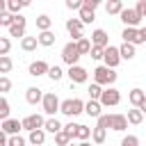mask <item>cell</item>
<instances>
[{"label":"cell","instance_id":"8992f818","mask_svg":"<svg viewBox=\"0 0 146 146\" xmlns=\"http://www.w3.org/2000/svg\"><path fill=\"white\" fill-rule=\"evenodd\" d=\"M121 21H123L125 27H137V25L141 23V14H139L135 7H125V9L121 11Z\"/></svg>","mask_w":146,"mask_h":146},{"label":"cell","instance_id":"c3c4849f","mask_svg":"<svg viewBox=\"0 0 146 146\" xmlns=\"http://www.w3.org/2000/svg\"><path fill=\"white\" fill-rule=\"evenodd\" d=\"M139 43H146V27H139V41H137V46Z\"/></svg>","mask_w":146,"mask_h":146},{"label":"cell","instance_id":"ee69618b","mask_svg":"<svg viewBox=\"0 0 146 146\" xmlns=\"http://www.w3.org/2000/svg\"><path fill=\"white\" fill-rule=\"evenodd\" d=\"M78 128H80V123H73V121L64 125V130H66V132H68V135H71L73 139H75V132H78Z\"/></svg>","mask_w":146,"mask_h":146},{"label":"cell","instance_id":"cb8c5ba5","mask_svg":"<svg viewBox=\"0 0 146 146\" xmlns=\"http://www.w3.org/2000/svg\"><path fill=\"white\" fill-rule=\"evenodd\" d=\"M43 130L46 132H52V135H57V132H62L64 130V125L55 119V116H50V119H46V125H43Z\"/></svg>","mask_w":146,"mask_h":146},{"label":"cell","instance_id":"e0dca14e","mask_svg":"<svg viewBox=\"0 0 146 146\" xmlns=\"http://www.w3.org/2000/svg\"><path fill=\"white\" fill-rule=\"evenodd\" d=\"M128 100H130V105H132V107H139V105L146 100V91H144V89H139V87H135V89H130Z\"/></svg>","mask_w":146,"mask_h":146},{"label":"cell","instance_id":"9c48e42d","mask_svg":"<svg viewBox=\"0 0 146 146\" xmlns=\"http://www.w3.org/2000/svg\"><path fill=\"white\" fill-rule=\"evenodd\" d=\"M103 62H105V66H107V68H116V66H119V62H121L119 46H110V48H105V57H103Z\"/></svg>","mask_w":146,"mask_h":146},{"label":"cell","instance_id":"4dcf8cb0","mask_svg":"<svg viewBox=\"0 0 146 146\" xmlns=\"http://www.w3.org/2000/svg\"><path fill=\"white\" fill-rule=\"evenodd\" d=\"M55 144H57V146H68V144H73V137H71L66 130H62V132L55 135Z\"/></svg>","mask_w":146,"mask_h":146},{"label":"cell","instance_id":"ba28073f","mask_svg":"<svg viewBox=\"0 0 146 146\" xmlns=\"http://www.w3.org/2000/svg\"><path fill=\"white\" fill-rule=\"evenodd\" d=\"M66 75L71 78V84H82V82H87V78H89V71L84 68V66H71L68 71H66Z\"/></svg>","mask_w":146,"mask_h":146},{"label":"cell","instance_id":"52a82bcc","mask_svg":"<svg viewBox=\"0 0 146 146\" xmlns=\"http://www.w3.org/2000/svg\"><path fill=\"white\" fill-rule=\"evenodd\" d=\"M43 125H46V119H43L41 114H27V116L23 119V130H27V132L43 130Z\"/></svg>","mask_w":146,"mask_h":146},{"label":"cell","instance_id":"2e32d148","mask_svg":"<svg viewBox=\"0 0 146 146\" xmlns=\"http://www.w3.org/2000/svg\"><path fill=\"white\" fill-rule=\"evenodd\" d=\"M121 39H123V43H132V46H137V41H139V27H123Z\"/></svg>","mask_w":146,"mask_h":146},{"label":"cell","instance_id":"bcb514c9","mask_svg":"<svg viewBox=\"0 0 146 146\" xmlns=\"http://www.w3.org/2000/svg\"><path fill=\"white\" fill-rule=\"evenodd\" d=\"M135 9L141 14V18H146V0H139V2L135 5Z\"/></svg>","mask_w":146,"mask_h":146},{"label":"cell","instance_id":"836d02e7","mask_svg":"<svg viewBox=\"0 0 146 146\" xmlns=\"http://www.w3.org/2000/svg\"><path fill=\"white\" fill-rule=\"evenodd\" d=\"M48 78L52 80V82H59L62 78H64V71H62V66H50V71H48Z\"/></svg>","mask_w":146,"mask_h":146},{"label":"cell","instance_id":"7a4b0ae2","mask_svg":"<svg viewBox=\"0 0 146 146\" xmlns=\"http://www.w3.org/2000/svg\"><path fill=\"white\" fill-rule=\"evenodd\" d=\"M41 107H43V114H48V119H50V116H55V114L62 110V100L57 98V94H55V91H48V94L43 96Z\"/></svg>","mask_w":146,"mask_h":146},{"label":"cell","instance_id":"44dd1931","mask_svg":"<svg viewBox=\"0 0 146 146\" xmlns=\"http://www.w3.org/2000/svg\"><path fill=\"white\" fill-rule=\"evenodd\" d=\"M36 39H39V46H43V48H50V46L57 41V34H55L52 30H50V32H39V36H36Z\"/></svg>","mask_w":146,"mask_h":146},{"label":"cell","instance_id":"7dc6e473","mask_svg":"<svg viewBox=\"0 0 146 146\" xmlns=\"http://www.w3.org/2000/svg\"><path fill=\"white\" fill-rule=\"evenodd\" d=\"M98 5H100L98 0H84V7H87V9H94V11H96V9H98Z\"/></svg>","mask_w":146,"mask_h":146},{"label":"cell","instance_id":"5b68a950","mask_svg":"<svg viewBox=\"0 0 146 146\" xmlns=\"http://www.w3.org/2000/svg\"><path fill=\"white\" fill-rule=\"evenodd\" d=\"M121 103V91L116 89V87H107L105 91H103V96H100V105L103 107H114V105H119Z\"/></svg>","mask_w":146,"mask_h":146},{"label":"cell","instance_id":"b9f144b4","mask_svg":"<svg viewBox=\"0 0 146 146\" xmlns=\"http://www.w3.org/2000/svg\"><path fill=\"white\" fill-rule=\"evenodd\" d=\"M89 55H91V59H96V62H98V59H103V57H105V48H98V46H94Z\"/></svg>","mask_w":146,"mask_h":146},{"label":"cell","instance_id":"681fc988","mask_svg":"<svg viewBox=\"0 0 146 146\" xmlns=\"http://www.w3.org/2000/svg\"><path fill=\"white\" fill-rule=\"evenodd\" d=\"M139 110H141V112H144V114H146V100H144V103H141V105H139Z\"/></svg>","mask_w":146,"mask_h":146},{"label":"cell","instance_id":"1f68e13d","mask_svg":"<svg viewBox=\"0 0 146 146\" xmlns=\"http://www.w3.org/2000/svg\"><path fill=\"white\" fill-rule=\"evenodd\" d=\"M105 137H107V130L96 125V128H94V132H91V141H94V144H103V141H105Z\"/></svg>","mask_w":146,"mask_h":146},{"label":"cell","instance_id":"f6af8a7d","mask_svg":"<svg viewBox=\"0 0 146 146\" xmlns=\"http://www.w3.org/2000/svg\"><path fill=\"white\" fill-rule=\"evenodd\" d=\"M82 5H84V0H66V7H68V9H78V11H80Z\"/></svg>","mask_w":146,"mask_h":146},{"label":"cell","instance_id":"f907efd6","mask_svg":"<svg viewBox=\"0 0 146 146\" xmlns=\"http://www.w3.org/2000/svg\"><path fill=\"white\" fill-rule=\"evenodd\" d=\"M78 146H91V144H89V141H80Z\"/></svg>","mask_w":146,"mask_h":146},{"label":"cell","instance_id":"9a60e30c","mask_svg":"<svg viewBox=\"0 0 146 146\" xmlns=\"http://www.w3.org/2000/svg\"><path fill=\"white\" fill-rule=\"evenodd\" d=\"M43 91L39 89V87H27L25 89V100L30 103V105H39V103H43Z\"/></svg>","mask_w":146,"mask_h":146},{"label":"cell","instance_id":"d6a6232c","mask_svg":"<svg viewBox=\"0 0 146 146\" xmlns=\"http://www.w3.org/2000/svg\"><path fill=\"white\" fill-rule=\"evenodd\" d=\"M14 23H16V16H14V14H9V11L0 14V25H2V27H7V30H9Z\"/></svg>","mask_w":146,"mask_h":146},{"label":"cell","instance_id":"d590c367","mask_svg":"<svg viewBox=\"0 0 146 146\" xmlns=\"http://www.w3.org/2000/svg\"><path fill=\"white\" fill-rule=\"evenodd\" d=\"M91 132H94L91 128H87V125H82V123H80V128H78V132H75V139H80V141H87V139L91 137Z\"/></svg>","mask_w":146,"mask_h":146},{"label":"cell","instance_id":"7c38bea8","mask_svg":"<svg viewBox=\"0 0 146 146\" xmlns=\"http://www.w3.org/2000/svg\"><path fill=\"white\" fill-rule=\"evenodd\" d=\"M48 71H50V66H48V62H46V59H36V62H32V64H30V68H27V73H30L32 78L48 75Z\"/></svg>","mask_w":146,"mask_h":146},{"label":"cell","instance_id":"f1b7e54d","mask_svg":"<svg viewBox=\"0 0 146 146\" xmlns=\"http://www.w3.org/2000/svg\"><path fill=\"white\" fill-rule=\"evenodd\" d=\"M75 46H78V50H80V55H89L91 52V48H94V43H91V39H80V41H75Z\"/></svg>","mask_w":146,"mask_h":146},{"label":"cell","instance_id":"30bf717a","mask_svg":"<svg viewBox=\"0 0 146 146\" xmlns=\"http://www.w3.org/2000/svg\"><path fill=\"white\" fill-rule=\"evenodd\" d=\"M82 27H84V23H82L80 18H68V21H66V30H68V34L73 36V41H80V39H84V34H82Z\"/></svg>","mask_w":146,"mask_h":146},{"label":"cell","instance_id":"83f0119b","mask_svg":"<svg viewBox=\"0 0 146 146\" xmlns=\"http://www.w3.org/2000/svg\"><path fill=\"white\" fill-rule=\"evenodd\" d=\"M78 18H80L84 25H87V23H94V21H96V11H94V9H87V7L82 5V9H80V16H78Z\"/></svg>","mask_w":146,"mask_h":146},{"label":"cell","instance_id":"ac0fdd59","mask_svg":"<svg viewBox=\"0 0 146 146\" xmlns=\"http://www.w3.org/2000/svg\"><path fill=\"white\" fill-rule=\"evenodd\" d=\"M103 105H100V100H89V103H84V114L87 116H94V119H100L103 116Z\"/></svg>","mask_w":146,"mask_h":146},{"label":"cell","instance_id":"f35d334b","mask_svg":"<svg viewBox=\"0 0 146 146\" xmlns=\"http://www.w3.org/2000/svg\"><path fill=\"white\" fill-rule=\"evenodd\" d=\"M121 146H139V137L137 135H125L121 139Z\"/></svg>","mask_w":146,"mask_h":146},{"label":"cell","instance_id":"ffe728a7","mask_svg":"<svg viewBox=\"0 0 146 146\" xmlns=\"http://www.w3.org/2000/svg\"><path fill=\"white\" fill-rule=\"evenodd\" d=\"M36 30L39 32H50V27H52V18L48 16V14H41V16H36Z\"/></svg>","mask_w":146,"mask_h":146},{"label":"cell","instance_id":"d6986e66","mask_svg":"<svg viewBox=\"0 0 146 146\" xmlns=\"http://www.w3.org/2000/svg\"><path fill=\"white\" fill-rule=\"evenodd\" d=\"M114 132H123L128 128V116L125 114H112V125H110Z\"/></svg>","mask_w":146,"mask_h":146},{"label":"cell","instance_id":"603a6c76","mask_svg":"<svg viewBox=\"0 0 146 146\" xmlns=\"http://www.w3.org/2000/svg\"><path fill=\"white\" fill-rule=\"evenodd\" d=\"M128 123H132V125H139L141 121H144V112L139 110V107H132V110H128Z\"/></svg>","mask_w":146,"mask_h":146},{"label":"cell","instance_id":"d4e9b609","mask_svg":"<svg viewBox=\"0 0 146 146\" xmlns=\"http://www.w3.org/2000/svg\"><path fill=\"white\" fill-rule=\"evenodd\" d=\"M27 141H30V146H43V141H46V130H34V132H30Z\"/></svg>","mask_w":146,"mask_h":146},{"label":"cell","instance_id":"816d5d0a","mask_svg":"<svg viewBox=\"0 0 146 146\" xmlns=\"http://www.w3.org/2000/svg\"><path fill=\"white\" fill-rule=\"evenodd\" d=\"M68 146H78V144H68Z\"/></svg>","mask_w":146,"mask_h":146},{"label":"cell","instance_id":"60d3db41","mask_svg":"<svg viewBox=\"0 0 146 146\" xmlns=\"http://www.w3.org/2000/svg\"><path fill=\"white\" fill-rule=\"evenodd\" d=\"M96 125H98V128H105V130H107V128L112 125V114H103V116L98 119V123H96Z\"/></svg>","mask_w":146,"mask_h":146},{"label":"cell","instance_id":"8d00e7d4","mask_svg":"<svg viewBox=\"0 0 146 146\" xmlns=\"http://www.w3.org/2000/svg\"><path fill=\"white\" fill-rule=\"evenodd\" d=\"M11 66H14V64H11V57H9V55L0 57V73H2V75H7V73L11 71Z\"/></svg>","mask_w":146,"mask_h":146},{"label":"cell","instance_id":"7bdbcfd3","mask_svg":"<svg viewBox=\"0 0 146 146\" xmlns=\"http://www.w3.org/2000/svg\"><path fill=\"white\" fill-rule=\"evenodd\" d=\"M9 146H27V141L21 137V135H14V137H9V141H7Z\"/></svg>","mask_w":146,"mask_h":146},{"label":"cell","instance_id":"4316f807","mask_svg":"<svg viewBox=\"0 0 146 146\" xmlns=\"http://www.w3.org/2000/svg\"><path fill=\"white\" fill-rule=\"evenodd\" d=\"M123 9H125V7H123L121 0H110V2L105 5V11H107V14H119V16H121Z\"/></svg>","mask_w":146,"mask_h":146},{"label":"cell","instance_id":"74e56055","mask_svg":"<svg viewBox=\"0 0 146 146\" xmlns=\"http://www.w3.org/2000/svg\"><path fill=\"white\" fill-rule=\"evenodd\" d=\"M9 48H11L9 36H0V57H5V55L9 52Z\"/></svg>","mask_w":146,"mask_h":146},{"label":"cell","instance_id":"ab89813d","mask_svg":"<svg viewBox=\"0 0 146 146\" xmlns=\"http://www.w3.org/2000/svg\"><path fill=\"white\" fill-rule=\"evenodd\" d=\"M9 89H11V80H9L7 75H0V91H2V96H5Z\"/></svg>","mask_w":146,"mask_h":146},{"label":"cell","instance_id":"4fadbf2b","mask_svg":"<svg viewBox=\"0 0 146 146\" xmlns=\"http://www.w3.org/2000/svg\"><path fill=\"white\" fill-rule=\"evenodd\" d=\"M91 43L98 46V48H110V46H112V43H110V34H107L105 30H100V27L91 32Z\"/></svg>","mask_w":146,"mask_h":146},{"label":"cell","instance_id":"484cf974","mask_svg":"<svg viewBox=\"0 0 146 146\" xmlns=\"http://www.w3.org/2000/svg\"><path fill=\"white\" fill-rule=\"evenodd\" d=\"M36 46H39V39H36V36H25V39L21 41V48H23L25 52H34Z\"/></svg>","mask_w":146,"mask_h":146},{"label":"cell","instance_id":"f5cc1de1","mask_svg":"<svg viewBox=\"0 0 146 146\" xmlns=\"http://www.w3.org/2000/svg\"><path fill=\"white\" fill-rule=\"evenodd\" d=\"M144 91H146V89H144Z\"/></svg>","mask_w":146,"mask_h":146},{"label":"cell","instance_id":"3957f363","mask_svg":"<svg viewBox=\"0 0 146 146\" xmlns=\"http://www.w3.org/2000/svg\"><path fill=\"white\" fill-rule=\"evenodd\" d=\"M59 112L64 116H78V114L84 112V103L80 98H66V100H62V110Z\"/></svg>","mask_w":146,"mask_h":146},{"label":"cell","instance_id":"6da1fadb","mask_svg":"<svg viewBox=\"0 0 146 146\" xmlns=\"http://www.w3.org/2000/svg\"><path fill=\"white\" fill-rule=\"evenodd\" d=\"M91 73H94V82L100 84V87H114V82H116V78H119V73H116L114 68H107L105 64H103V66H96Z\"/></svg>","mask_w":146,"mask_h":146},{"label":"cell","instance_id":"7402d4cb","mask_svg":"<svg viewBox=\"0 0 146 146\" xmlns=\"http://www.w3.org/2000/svg\"><path fill=\"white\" fill-rule=\"evenodd\" d=\"M119 52H121V59H135V55H137V46H132V43H121L119 46Z\"/></svg>","mask_w":146,"mask_h":146},{"label":"cell","instance_id":"f546056e","mask_svg":"<svg viewBox=\"0 0 146 146\" xmlns=\"http://www.w3.org/2000/svg\"><path fill=\"white\" fill-rule=\"evenodd\" d=\"M87 91H89V100H100V96H103V91H105V89H103L100 84H96V82H91Z\"/></svg>","mask_w":146,"mask_h":146},{"label":"cell","instance_id":"8fae6325","mask_svg":"<svg viewBox=\"0 0 146 146\" xmlns=\"http://www.w3.org/2000/svg\"><path fill=\"white\" fill-rule=\"evenodd\" d=\"M0 130H2L7 137H14V135H18V130H23V121H18V119H7V121L0 123Z\"/></svg>","mask_w":146,"mask_h":146},{"label":"cell","instance_id":"5bb4252c","mask_svg":"<svg viewBox=\"0 0 146 146\" xmlns=\"http://www.w3.org/2000/svg\"><path fill=\"white\" fill-rule=\"evenodd\" d=\"M25 23H27V21H25L23 16H16V23L9 27V36H16V39L23 41V39H25Z\"/></svg>","mask_w":146,"mask_h":146},{"label":"cell","instance_id":"277c9868","mask_svg":"<svg viewBox=\"0 0 146 146\" xmlns=\"http://www.w3.org/2000/svg\"><path fill=\"white\" fill-rule=\"evenodd\" d=\"M80 57H82V55H80L75 41H68V43L62 48V62L68 64V68H71V66H78V59H80Z\"/></svg>","mask_w":146,"mask_h":146},{"label":"cell","instance_id":"e575fe53","mask_svg":"<svg viewBox=\"0 0 146 146\" xmlns=\"http://www.w3.org/2000/svg\"><path fill=\"white\" fill-rule=\"evenodd\" d=\"M9 112H11V110H9V100L2 96V98H0V119H2V121L11 119V116H9Z\"/></svg>","mask_w":146,"mask_h":146}]
</instances>
